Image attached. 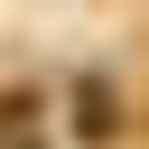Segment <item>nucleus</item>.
<instances>
[{
    "mask_svg": "<svg viewBox=\"0 0 149 149\" xmlns=\"http://www.w3.org/2000/svg\"><path fill=\"white\" fill-rule=\"evenodd\" d=\"M74 130H84V140H102V130H112V93H102L93 74L74 84Z\"/></svg>",
    "mask_w": 149,
    "mask_h": 149,
    "instance_id": "nucleus-1",
    "label": "nucleus"
},
{
    "mask_svg": "<svg viewBox=\"0 0 149 149\" xmlns=\"http://www.w3.org/2000/svg\"><path fill=\"white\" fill-rule=\"evenodd\" d=\"M0 140H9V149H37V102H28V93L0 102Z\"/></svg>",
    "mask_w": 149,
    "mask_h": 149,
    "instance_id": "nucleus-2",
    "label": "nucleus"
}]
</instances>
